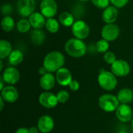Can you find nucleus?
<instances>
[{
    "label": "nucleus",
    "mask_w": 133,
    "mask_h": 133,
    "mask_svg": "<svg viewBox=\"0 0 133 133\" xmlns=\"http://www.w3.org/2000/svg\"><path fill=\"white\" fill-rule=\"evenodd\" d=\"M2 76L6 83H9L12 86L17 83L20 78L19 71L14 67H9L5 69Z\"/></svg>",
    "instance_id": "13"
},
{
    "label": "nucleus",
    "mask_w": 133,
    "mask_h": 133,
    "mask_svg": "<svg viewBox=\"0 0 133 133\" xmlns=\"http://www.w3.org/2000/svg\"><path fill=\"white\" fill-rule=\"evenodd\" d=\"M119 34H120L119 27L113 23L106 24L101 30V36L103 39L108 41H115L118 37Z\"/></svg>",
    "instance_id": "8"
},
{
    "label": "nucleus",
    "mask_w": 133,
    "mask_h": 133,
    "mask_svg": "<svg viewBox=\"0 0 133 133\" xmlns=\"http://www.w3.org/2000/svg\"><path fill=\"white\" fill-rule=\"evenodd\" d=\"M55 79L56 78L51 74V72H48L47 74L41 76L40 79V85L42 89L50 90L55 87Z\"/></svg>",
    "instance_id": "18"
},
{
    "label": "nucleus",
    "mask_w": 133,
    "mask_h": 133,
    "mask_svg": "<svg viewBox=\"0 0 133 133\" xmlns=\"http://www.w3.org/2000/svg\"><path fill=\"white\" fill-rule=\"evenodd\" d=\"M39 102L44 108L49 109L55 108L58 104L56 95L48 91L41 94L39 96Z\"/></svg>",
    "instance_id": "10"
},
{
    "label": "nucleus",
    "mask_w": 133,
    "mask_h": 133,
    "mask_svg": "<svg viewBox=\"0 0 133 133\" xmlns=\"http://www.w3.org/2000/svg\"><path fill=\"white\" fill-rule=\"evenodd\" d=\"M97 81L99 83V86L108 91L113 90L118 83V80L116 78V76L114 75L111 72L101 70L99 73Z\"/></svg>",
    "instance_id": "3"
},
{
    "label": "nucleus",
    "mask_w": 133,
    "mask_h": 133,
    "mask_svg": "<svg viewBox=\"0 0 133 133\" xmlns=\"http://www.w3.org/2000/svg\"><path fill=\"white\" fill-rule=\"evenodd\" d=\"M72 31L76 38L83 40L89 36L90 27L84 21L77 20L72 26Z\"/></svg>",
    "instance_id": "6"
},
{
    "label": "nucleus",
    "mask_w": 133,
    "mask_h": 133,
    "mask_svg": "<svg viewBox=\"0 0 133 133\" xmlns=\"http://www.w3.org/2000/svg\"><path fill=\"white\" fill-rule=\"evenodd\" d=\"M1 26L2 28L4 31L5 32H9L11 30H13L14 26H15V23L13 19L11 16H5L1 22Z\"/></svg>",
    "instance_id": "24"
},
{
    "label": "nucleus",
    "mask_w": 133,
    "mask_h": 133,
    "mask_svg": "<svg viewBox=\"0 0 133 133\" xmlns=\"http://www.w3.org/2000/svg\"><path fill=\"white\" fill-rule=\"evenodd\" d=\"M65 51L69 55L73 58H80L87 52L85 43L78 38H72L67 41L65 45Z\"/></svg>",
    "instance_id": "2"
},
{
    "label": "nucleus",
    "mask_w": 133,
    "mask_h": 133,
    "mask_svg": "<svg viewBox=\"0 0 133 133\" xmlns=\"http://www.w3.org/2000/svg\"><path fill=\"white\" fill-rule=\"evenodd\" d=\"M2 67H3V64H2V61L1 59V61H0V71L2 70Z\"/></svg>",
    "instance_id": "39"
},
{
    "label": "nucleus",
    "mask_w": 133,
    "mask_h": 133,
    "mask_svg": "<svg viewBox=\"0 0 133 133\" xmlns=\"http://www.w3.org/2000/svg\"><path fill=\"white\" fill-rule=\"evenodd\" d=\"M58 6L55 0H43L41 3V12L47 18H52L57 13Z\"/></svg>",
    "instance_id": "9"
},
{
    "label": "nucleus",
    "mask_w": 133,
    "mask_h": 133,
    "mask_svg": "<svg viewBox=\"0 0 133 133\" xmlns=\"http://www.w3.org/2000/svg\"><path fill=\"white\" fill-rule=\"evenodd\" d=\"M12 49L11 44L5 41V40H1L0 41V58L3 59L6 57H9L10 54L12 53Z\"/></svg>",
    "instance_id": "20"
},
{
    "label": "nucleus",
    "mask_w": 133,
    "mask_h": 133,
    "mask_svg": "<svg viewBox=\"0 0 133 133\" xmlns=\"http://www.w3.org/2000/svg\"><path fill=\"white\" fill-rule=\"evenodd\" d=\"M4 100L2 97H0V104H1V107H0V111H2L3 107H4Z\"/></svg>",
    "instance_id": "38"
},
{
    "label": "nucleus",
    "mask_w": 133,
    "mask_h": 133,
    "mask_svg": "<svg viewBox=\"0 0 133 133\" xmlns=\"http://www.w3.org/2000/svg\"><path fill=\"white\" fill-rule=\"evenodd\" d=\"M111 72L118 77H124L129 74L130 72V65L129 64L122 59H117L115 62L111 65Z\"/></svg>",
    "instance_id": "7"
},
{
    "label": "nucleus",
    "mask_w": 133,
    "mask_h": 133,
    "mask_svg": "<svg viewBox=\"0 0 133 133\" xmlns=\"http://www.w3.org/2000/svg\"><path fill=\"white\" fill-rule=\"evenodd\" d=\"M118 15V12L116 7L108 6L106 9H104L102 14V18L106 23H113L116 21Z\"/></svg>",
    "instance_id": "17"
},
{
    "label": "nucleus",
    "mask_w": 133,
    "mask_h": 133,
    "mask_svg": "<svg viewBox=\"0 0 133 133\" xmlns=\"http://www.w3.org/2000/svg\"><path fill=\"white\" fill-rule=\"evenodd\" d=\"M117 97L121 104H128L133 101V91L129 88H123L118 93Z\"/></svg>",
    "instance_id": "19"
},
{
    "label": "nucleus",
    "mask_w": 133,
    "mask_h": 133,
    "mask_svg": "<svg viewBox=\"0 0 133 133\" xmlns=\"http://www.w3.org/2000/svg\"><path fill=\"white\" fill-rule=\"evenodd\" d=\"M59 22L60 23L64 26H71L73 25L74 22V17L73 16L68 12H63L59 16Z\"/></svg>",
    "instance_id": "23"
},
{
    "label": "nucleus",
    "mask_w": 133,
    "mask_h": 133,
    "mask_svg": "<svg viewBox=\"0 0 133 133\" xmlns=\"http://www.w3.org/2000/svg\"><path fill=\"white\" fill-rule=\"evenodd\" d=\"M69 87L72 91H77L79 89V83L77 80H72Z\"/></svg>",
    "instance_id": "32"
},
{
    "label": "nucleus",
    "mask_w": 133,
    "mask_h": 133,
    "mask_svg": "<svg viewBox=\"0 0 133 133\" xmlns=\"http://www.w3.org/2000/svg\"><path fill=\"white\" fill-rule=\"evenodd\" d=\"M93 4L100 9H106L109 6V3L111 2L110 0H91Z\"/></svg>",
    "instance_id": "30"
},
{
    "label": "nucleus",
    "mask_w": 133,
    "mask_h": 133,
    "mask_svg": "<svg viewBox=\"0 0 133 133\" xmlns=\"http://www.w3.org/2000/svg\"><path fill=\"white\" fill-rule=\"evenodd\" d=\"M11 11H12V7L9 4H5L2 6V14L4 15H8L9 13H11Z\"/></svg>",
    "instance_id": "33"
},
{
    "label": "nucleus",
    "mask_w": 133,
    "mask_h": 133,
    "mask_svg": "<svg viewBox=\"0 0 133 133\" xmlns=\"http://www.w3.org/2000/svg\"><path fill=\"white\" fill-rule=\"evenodd\" d=\"M55 126L53 118L49 115L41 116L37 122V128L41 133H49Z\"/></svg>",
    "instance_id": "12"
},
{
    "label": "nucleus",
    "mask_w": 133,
    "mask_h": 133,
    "mask_svg": "<svg viewBox=\"0 0 133 133\" xmlns=\"http://www.w3.org/2000/svg\"><path fill=\"white\" fill-rule=\"evenodd\" d=\"M46 29L52 34L57 33L59 30V23L54 18H48L46 21Z\"/></svg>",
    "instance_id": "25"
},
{
    "label": "nucleus",
    "mask_w": 133,
    "mask_h": 133,
    "mask_svg": "<svg viewBox=\"0 0 133 133\" xmlns=\"http://www.w3.org/2000/svg\"><path fill=\"white\" fill-rule=\"evenodd\" d=\"M48 72V70L46 69V68H45L44 65L39 69V74H41V76H44V75L47 74Z\"/></svg>",
    "instance_id": "35"
},
{
    "label": "nucleus",
    "mask_w": 133,
    "mask_h": 133,
    "mask_svg": "<svg viewBox=\"0 0 133 133\" xmlns=\"http://www.w3.org/2000/svg\"><path fill=\"white\" fill-rule=\"evenodd\" d=\"M81 2H87V1H88V0H80Z\"/></svg>",
    "instance_id": "42"
},
{
    "label": "nucleus",
    "mask_w": 133,
    "mask_h": 133,
    "mask_svg": "<svg viewBox=\"0 0 133 133\" xmlns=\"http://www.w3.org/2000/svg\"><path fill=\"white\" fill-rule=\"evenodd\" d=\"M15 133H30V130L26 128H19Z\"/></svg>",
    "instance_id": "34"
},
{
    "label": "nucleus",
    "mask_w": 133,
    "mask_h": 133,
    "mask_svg": "<svg viewBox=\"0 0 133 133\" xmlns=\"http://www.w3.org/2000/svg\"><path fill=\"white\" fill-rule=\"evenodd\" d=\"M29 22L34 29H41L46 25L45 17L42 13L34 12L29 16Z\"/></svg>",
    "instance_id": "16"
},
{
    "label": "nucleus",
    "mask_w": 133,
    "mask_h": 133,
    "mask_svg": "<svg viewBox=\"0 0 133 133\" xmlns=\"http://www.w3.org/2000/svg\"><path fill=\"white\" fill-rule=\"evenodd\" d=\"M23 60V54L19 50H14L9 56V62L12 65H19Z\"/></svg>",
    "instance_id": "22"
},
{
    "label": "nucleus",
    "mask_w": 133,
    "mask_h": 133,
    "mask_svg": "<svg viewBox=\"0 0 133 133\" xmlns=\"http://www.w3.org/2000/svg\"><path fill=\"white\" fill-rule=\"evenodd\" d=\"M109 48V43L108 41L102 39L97 41L96 44V49L100 53H106Z\"/></svg>",
    "instance_id": "27"
},
{
    "label": "nucleus",
    "mask_w": 133,
    "mask_h": 133,
    "mask_svg": "<svg viewBox=\"0 0 133 133\" xmlns=\"http://www.w3.org/2000/svg\"><path fill=\"white\" fill-rule=\"evenodd\" d=\"M43 64L48 72H55L62 68L65 57L59 51H51L45 56Z\"/></svg>",
    "instance_id": "1"
},
{
    "label": "nucleus",
    "mask_w": 133,
    "mask_h": 133,
    "mask_svg": "<svg viewBox=\"0 0 133 133\" xmlns=\"http://www.w3.org/2000/svg\"><path fill=\"white\" fill-rule=\"evenodd\" d=\"M36 8L34 0H19L17 2V12L23 17L30 16Z\"/></svg>",
    "instance_id": "5"
},
{
    "label": "nucleus",
    "mask_w": 133,
    "mask_h": 133,
    "mask_svg": "<svg viewBox=\"0 0 133 133\" xmlns=\"http://www.w3.org/2000/svg\"><path fill=\"white\" fill-rule=\"evenodd\" d=\"M4 83H5V82L4 81V79H3L2 76H0V85H1V87H0V90H1L5 87H4Z\"/></svg>",
    "instance_id": "37"
},
{
    "label": "nucleus",
    "mask_w": 133,
    "mask_h": 133,
    "mask_svg": "<svg viewBox=\"0 0 133 133\" xmlns=\"http://www.w3.org/2000/svg\"><path fill=\"white\" fill-rule=\"evenodd\" d=\"M30 38L34 44H35L37 45H40L44 41L45 34L40 29H34L30 33Z\"/></svg>",
    "instance_id": "21"
},
{
    "label": "nucleus",
    "mask_w": 133,
    "mask_h": 133,
    "mask_svg": "<svg viewBox=\"0 0 133 133\" xmlns=\"http://www.w3.org/2000/svg\"><path fill=\"white\" fill-rule=\"evenodd\" d=\"M132 132H133V118H132Z\"/></svg>",
    "instance_id": "40"
},
{
    "label": "nucleus",
    "mask_w": 133,
    "mask_h": 133,
    "mask_svg": "<svg viewBox=\"0 0 133 133\" xmlns=\"http://www.w3.org/2000/svg\"><path fill=\"white\" fill-rule=\"evenodd\" d=\"M115 111L117 118L122 122H129L132 120V110L129 105L122 104Z\"/></svg>",
    "instance_id": "11"
},
{
    "label": "nucleus",
    "mask_w": 133,
    "mask_h": 133,
    "mask_svg": "<svg viewBox=\"0 0 133 133\" xmlns=\"http://www.w3.org/2000/svg\"><path fill=\"white\" fill-rule=\"evenodd\" d=\"M57 99H58V103H61V104H65L66 103L69 99V94L68 91L66 90H60L57 95Z\"/></svg>",
    "instance_id": "28"
},
{
    "label": "nucleus",
    "mask_w": 133,
    "mask_h": 133,
    "mask_svg": "<svg viewBox=\"0 0 133 133\" xmlns=\"http://www.w3.org/2000/svg\"><path fill=\"white\" fill-rule=\"evenodd\" d=\"M72 80V74L68 69L62 67L56 72V81L59 85L62 87L69 86Z\"/></svg>",
    "instance_id": "15"
},
{
    "label": "nucleus",
    "mask_w": 133,
    "mask_h": 133,
    "mask_svg": "<svg viewBox=\"0 0 133 133\" xmlns=\"http://www.w3.org/2000/svg\"><path fill=\"white\" fill-rule=\"evenodd\" d=\"M119 103L118 97L112 94H104L98 100L100 108L106 112L116 111L119 106Z\"/></svg>",
    "instance_id": "4"
},
{
    "label": "nucleus",
    "mask_w": 133,
    "mask_h": 133,
    "mask_svg": "<svg viewBox=\"0 0 133 133\" xmlns=\"http://www.w3.org/2000/svg\"><path fill=\"white\" fill-rule=\"evenodd\" d=\"M39 1H43V0H39Z\"/></svg>",
    "instance_id": "43"
},
{
    "label": "nucleus",
    "mask_w": 133,
    "mask_h": 133,
    "mask_svg": "<svg viewBox=\"0 0 133 133\" xmlns=\"http://www.w3.org/2000/svg\"><path fill=\"white\" fill-rule=\"evenodd\" d=\"M118 133H127L126 132H125V131H121V132H119Z\"/></svg>",
    "instance_id": "41"
},
{
    "label": "nucleus",
    "mask_w": 133,
    "mask_h": 133,
    "mask_svg": "<svg viewBox=\"0 0 133 133\" xmlns=\"http://www.w3.org/2000/svg\"><path fill=\"white\" fill-rule=\"evenodd\" d=\"M1 97L5 102L14 103L19 97V93L13 86L9 85L5 87L1 90Z\"/></svg>",
    "instance_id": "14"
},
{
    "label": "nucleus",
    "mask_w": 133,
    "mask_h": 133,
    "mask_svg": "<svg viewBox=\"0 0 133 133\" xmlns=\"http://www.w3.org/2000/svg\"><path fill=\"white\" fill-rule=\"evenodd\" d=\"M111 3L116 8H122L127 5L129 0H110Z\"/></svg>",
    "instance_id": "31"
},
{
    "label": "nucleus",
    "mask_w": 133,
    "mask_h": 133,
    "mask_svg": "<svg viewBox=\"0 0 133 133\" xmlns=\"http://www.w3.org/2000/svg\"><path fill=\"white\" fill-rule=\"evenodd\" d=\"M104 60L108 64L112 65L114 62H116L117 58H116V55H115V54L114 52H112V51H107L106 53H104Z\"/></svg>",
    "instance_id": "29"
},
{
    "label": "nucleus",
    "mask_w": 133,
    "mask_h": 133,
    "mask_svg": "<svg viewBox=\"0 0 133 133\" xmlns=\"http://www.w3.org/2000/svg\"><path fill=\"white\" fill-rule=\"evenodd\" d=\"M29 130H30V133H38L40 132L39 129H38V128L37 127H35V126H33V127L30 128Z\"/></svg>",
    "instance_id": "36"
},
{
    "label": "nucleus",
    "mask_w": 133,
    "mask_h": 133,
    "mask_svg": "<svg viewBox=\"0 0 133 133\" xmlns=\"http://www.w3.org/2000/svg\"><path fill=\"white\" fill-rule=\"evenodd\" d=\"M30 23L29 22V20L26 19H22L20 20H19L16 23V27L17 30L20 32V33H26L30 30Z\"/></svg>",
    "instance_id": "26"
}]
</instances>
